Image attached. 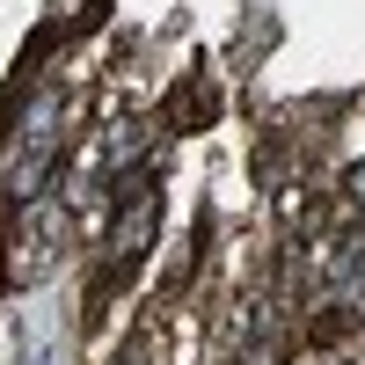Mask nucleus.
I'll use <instances>...</instances> for the list:
<instances>
[{"mask_svg": "<svg viewBox=\"0 0 365 365\" xmlns=\"http://www.w3.org/2000/svg\"><path fill=\"white\" fill-rule=\"evenodd\" d=\"M322 365H351V358H322Z\"/></svg>", "mask_w": 365, "mask_h": 365, "instance_id": "39448f33", "label": "nucleus"}, {"mask_svg": "<svg viewBox=\"0 0 365 365\" xmlns=\"http://www.w3.org/2000/svg\"><path fill=\"white\" fill-rule=\"evenodd\" d=\"M212 117H220V96H212L205 73H182V81L168 88V103H161V125H168V132H205Z\"/></svg>", "mask_w": 365, "mask_h": 365, "instance_id": "f03ea898", "label": "nucleus"}, {"mask_svg": "<svg viewBox=\"0 0 365 365\" xmlns=\"http://www.w3.org/2000/svg\"><path fill=\"white\" fill-rule=\"evenodd\" d=\"M292 365H322V358H307V351H292Z\"/></svg>", "mask_w": 365, "mask_h": 365, "instance_id": "20e7f679", "label": "nucleus"}, {"mask_svg": "<svg viewBox=\"0 0 365 365\" xmlns=\"http://www.w3.org/2000/svg\"><path fill=\"white\" fill-rule=\"evenodd\" d=\"M66 234H73V205L58 197V190L15 205L8 220H0V263H8V285L51 278V263L66 256Z\"/></svg>", "mask_w": 365, "mask_h": 365, "instance_id": "f257e3e1", "label": "nucleus"}, {"mask_svg": "<svg viewBox=\"0 0 365 365\" xmlns=\"http://www.w3.org/2000/svg\"><path fill=\"white\" fill-rule=\"evenodd\" d=\"M351 197H358V205H365V161H358V168H351Z\"/></svg>", "mask_w": 365, "mask_h": 365, "instance_id": "7ed1b4c3", "label": "nucleus"}]
</instances>
